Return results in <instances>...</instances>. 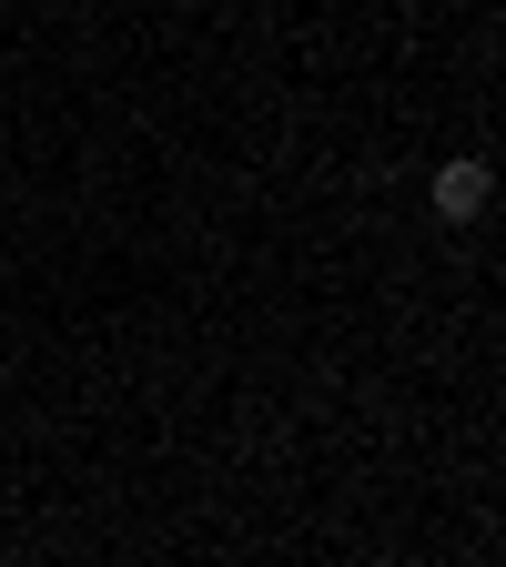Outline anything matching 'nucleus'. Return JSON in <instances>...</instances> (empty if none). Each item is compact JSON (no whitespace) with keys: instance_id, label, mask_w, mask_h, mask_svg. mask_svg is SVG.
Here are the masks:
<instances>
[{"instance_id":"obj_1","label":"nucleus","mask_w":506,"mask_h":567,"mask_svg":"<svg viewBox=\"0 0 506 567\" xmlns=\"http://www.w3.org/2000/svg\"><path fill=\"white\" fill-rule=\"evenodd\" d=\"M486 203H496V173H486L476 153H456V163L436 173V224H476Z\"/></svg>"}]
</instances>
